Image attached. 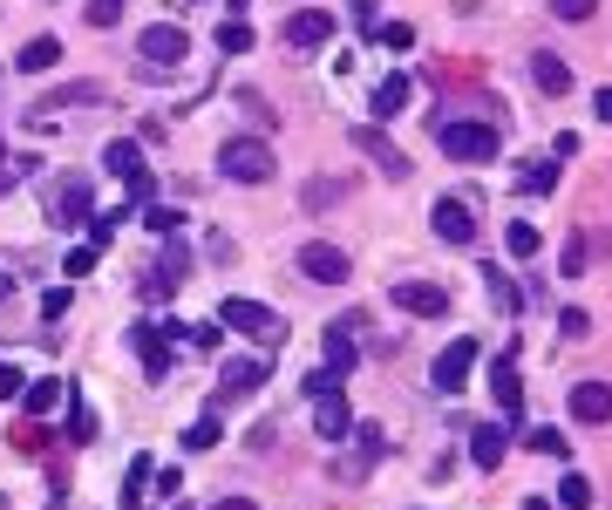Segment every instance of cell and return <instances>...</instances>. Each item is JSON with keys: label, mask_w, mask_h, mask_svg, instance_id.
Returning a JSON list of instances; mask_svg holds the SVG:
<instances>
[{"label": "cell", "mask_w": 612, "mask_h": 510, "mask_svg": "<svg viewBox=\"0 0 612 510\" xmlns=\"http://www.w3.org/2000/svg\"><path fill=\"white\" fill-rule=\"evenodd\" d=\"M320 41H334V14H327V8L286 14V48H320Z\"/></svg>", "instance_id": "11"}, {"label": "cell", "mask_w": 612, "mask_h": 510, "mask_svg": "<svg viewBox=\"0 0 612 510\" xmlns=\"http://www.w3.org/2000/svg\"><path fill=\"white\" fill-rule=\"evenodd\" d=\"M21 401H28V416H48V408L62 401V388H55V381H28V395H21Z\"/></svg>", "instance_id": "30"}, {"label": "cell", "mask_w": 612, "mask_h": 510, "mask_svg": "<svg viewBox=\"0 0 612 510\" xmlns=\"http://www.w3.org/2000/svg\"><path fill=\"white\" fill-rule=\"evenodd\" d=\"M531 449H538V456H565V436H558V429H531Z\"/></svg>", "instance_id": "39"}, {"label": "cell", "mask_w": 612, "mask_h": 510, "mask_svg": "<svg viewBox=\"0 0 612 510\" xmlns=\"http://www.w3.org/2000/svg\"><path fill=\"white\" fill-rule=\"evenodd\" d=\"M218 327H239V334H252L259 347H279V334H286V320H279L272 306H259V299H239V293L218 306Z\"/></svg>", "instance_id": "1"}, {"label": "cell", "mask_w": 612, "mask_h": 510, "mask_svg": "<svg viewBox=\"0 0 612 510\" xmlns=\"http://www.w3.org/2000/svg\"><path fill=\"white\" fill-rule=\"evenodd\" d=\"M14 62H21V75H41V68H55V62H62V41H55V35H35Z\"/></svg>", "instance_id": "21"}, {"label": "cell", "mask_w": 612, "mask_h": 510, "mask_svg": "<svg viewBox=\"0 0 612 510\" xmlns=\"http://www.w3.org/2000/svg\"><path fill=\"white\" fill-rule=\"evenodd\" d=\"M347 422H354V416H347V395H341V388H320V395H314V429H320L327 443H341Z\"/></svg>", "instance_id": "14"}, {"label": "cell", "mask_w": 612, "mask_h": 510, "mask_svg": "<svg viewBox=\"0 0 612 510\" xmlns=\"http://www.w3.org/2000/svg\"><path fill=\"white\" fill-rule=\"evenodd\" d=\"M531 510H545V503H531Z\"/></svg>", "instance_id": "49"}, {"label": "cell", "mask_w": 612, "mask_h": 510, "mask_svg": "<svg viewBox=\"0 0 612 510\" xmlns=\"http://www.w3.org/2000/svg\"><path fill=\"white\" fill-rule=\"evenodd\" d=\"M490 395H497V408H510V416H518V408H524V381H518V347H510V354H497V368H490Z\"/></svg>", "instance_id": "15"}, {"label": "cell", "mask_w": 612, "mask_h": 510, "mask_svg": "<svg viewBox=\"0 0 612 510\" xmlns=\"http://www.w3.org/2000/svg\"><path fill=\"white\" fill-rule=\"evenodd\" d=\"M218 436H225V429H218V416H197V422L184 429V449H218Z\"/></svg>", "instance_id": "27"}, {"label": "cell", "mask_w": 612, "mask_h": 510, "mask_svg": "<svg viewBox=\"0 0 612 510\" xmlns=\"http://www.w3.org/2000/svg\"><path fill=\"white\" fill-rule=\"evenodd\" d=\"M191 347H204V354H212V347H218V320H204V327H191Z\"/></svg>", "instance_id": "43"}, {"label": "cell", "mask_w": 612, "mask_h": 510, "mask_svg": "<svg viewBox=\"0 0 612 510\" xmlns=\"http://www.w3.org/2000/svg\"><path fill=\"white\" fill-rule=\"evenodd\" d=\"M592 116H599V123H612V89H599V95H592Z\"/></svg>", "instance_id": "44"}, {"label": "cell", "mask_w": 612, "mask_h": 510, "mask_svg": "<svg viewBox=\"0 0 612 510\" xmlns=\"http://www.w3.org/2000/svg\"><path fill=\"white\" fill-rule=\"evenodd\" d=\"M8 436H14V449H28V456H41V449H48V429H41L35 416H28V422H14Z\"/></svg>", "instance_id": "29"}, {"label": "cell", "mask_w": 612, "mask_h": 510, "mask_svg": "<svg viewBox=\"0 0 612 510\" xmlns=\"http://www.w3.org/2000/svg\"><path fill=\"white\" fill-rule=\"evenodd\" d=\"M503 245H510V259H531V252H538V225L510 218V225H503Z\"/></svg>", "instance_id": "25"}, {"label": "cell", "mask_w": 612, "mask_h": 510, "mask_svg": "<svg viewBox=\"0 0 612 510\" xmlns=\"http://www.w3.org/2000/svg\"><path fill=\"white\" fill-rule=\"evenodd\" d=\"M232 8H245V0H232Z\"/></svg>", "instance_id": "48"}, {"label": "cell", "mask_w": 612, "mask_h": 510, "mask_svg": "<svg viewBox=\"0 0 612 510\" xmlns=\"http://www.w3.org/2000/svg\"><path fill=\"white\" fill-rule=\"evenodd\" d=\"M68 436H75V443H95V416H89V401H68Z\"/></svg>", "instance_id": "33"}, {"label": "cell", "mask_w": 612, "mask_h": 510, "mask_svg": "<svg viewBox=\"0 0 612 510\" xmlns=\"http://www.w3.org/2000/svg\"><path fill=\"white\" fill-rule=\"evenodd\" d=\"M572 416L578 422H612V381H578V388H572Z\"/></svg>", "instance_id": "17"}, {"label": "cell", "mask_w": 612, "mask_h": 510, "mask_svg": "<svg viewBox=\"0 0 612 510\" xmlns=\"http://www.w3.org/2000/svg\"><path fill=\"white\" fill-rule=\"evenodd\" d=\"M503 449H510V443H503L497 422H476V429H470V463H476V470H497Z\"/></svg>", "instance_id": "18"}, {"label": "cell", "mask_w": 612, "mask_h": 510, "mask_svg": "<svg viewBox=\"0 0 612 510\" xmlns=\"http://www.w3.org/2000/svg\"><path fill=\"white\" fill-rule=\"evenodd\" d=\"M41 314H48V320H62V314H68V286H55V293H41Z\"/></svg>", "instance_id": "42"}, {"label": "cell", "mask_w": 612, "mask_h": 510, "mask_svg": "<svg viewBox=\"0 0 612 510\" xmlns=\"http://www.w3.org/2000/svg\"><path fill=\"white\" fill-rule=\"evenodd\" d=\"M354 327H361V314L327 320V368H334V374H347V368H354V354H361V347H354Z\"/></svg>", "instance_id": "16"}, {"label": "cell", "mask_w": 612, "mask_h": 510, "mask_svg": "<svg viewBox=\"0 0 612 510\" xmlns=\"http://www.w3.org/2000/svg\"><path fill=\"white\" fill-rule=\"evenodd\" d=\"M218 170L232 177V184H266V177H272V150L259 137H232L218 150Z\"/></svg>", "instance_id": "2"}, {"label": "cell", "mask_w": 612, "mask_h": 510, "mask_svg": "<svg viewBox=\"0 0 612 510\" xmlns=\"http://www.w3.org/2000/svg\"><path fill=\"white\" fill-rule=\"evenodd\" d=\"M143 483H150V456H130V470H123V503H130V510L143 497Z\"/></svg>", "instance_id": "28"}, {"label": "cell", "mask_w": 612, "mask_h": 510, "mask_svg": "<svg viewBox=\"0 0 612 510\" xmlns=\"http://www.w3.org/2000/svg\"><path fill=\"white\" fill-rule=\"evenodd\" d=\"M218 48H225V55H245V48H252V28H245V14H239V21H225V28H218Z\"/></svg>", "instance_id": "31"}, {"label": "cell", "mask_w": 612, "mask_h": 510, "mask_svg": "<svg viewBox=\"0 0 612 510\" xmlns=\"http://www.w3.org/2000/svg\"><path fill=\"white\" fill-rule=\"evenodd\" d=\"M470 368H476V341L463 334V341H449V347L436 354V388H443V395H456V388L470 381Z\"/></svg>", "instance_id": "10"}, {"label": "cell", "mask_w": 612, "mask_h": 510, "mask_svg": "<svg viewBox=\"0 0 612 510\" xmlns=\"http://www.w3.org/2000/svg\"><path fill=\"white\" fill-rule=\"evenodd\" d=\"M381 48H395V55H408V48H416V28H408V21H388V28H381Z\"/></svg>", "instance_id": "34"}, {"label": "cell", "mask_w": 612, "mask_h": 510, "mask_svg": "<svg viewBox=\"0 0 612 510\" xmlns=\"http://www.w3.org/2000/svg\"><path fill=\"white\" fill-rule=\"evenodd\" d=\"M347 143H354V150H368L381 177H395V184L408 177V157H401V150H395L388 137H381V130H374V123H361V130H347Z\"/></svg>", "instance_id": "9"}, {"label": "cell", "mask_w": 612, "mask_h": 510, "mask_svg": "<svg viewBox=\"0 0 612 510\" xmlns=\"http://www.w3.org/2000/svg\"><path fill=\"white\" fill-rule=\"evenodd\" d=\"M89 266H95V245H75V252H68V266H62V272H75V279H82Z\"/></svg>", "instance_id": "40"}, {"label": "cell", "mask_w": 612, "mask_h": 510, "mask_svg": "<svg viewBox=\"0 0 612 510\" xmlns=\"http://www.w3.org/2000/svg\"><path fill=\"white\" fill-rule=\"evenodd\" d=\"M89 102H102V82H68L41 102V116H55V110H89Z\"/></svg>", "instance_id": "22"}, {"label": "cell", "mask_w": 612, "mask_h": 510, "mask_svg": "<svg viewBox=\"0 0 612 510\" xmlns=\"http://www.w3.org/2000/svg\"><path fill=\"white\" fill-rule=\"evenodd\" d=\"M212 510H259V503H252V497H218Z\"/></svg>", "instance_id": "45"}, {"label": "cell", "mask_w": 612, "mask_h": 510, "mask_svg": "<svg viewBox=\"0 0 612 510\" xmlns=\"http://www.w3.org/2000/svg\"><path fill=\"white\" fill-rule=\"evenodd\" d=\"M123 21V0H89V28H116Z\"/></svg>", "instance_id": "37"}, {"label": "cell", "mask_w": 612, "mask_h": 510, "mask_svg": "<svg viewBox=\"0 0 612 510\" xmlns=\"http://www.w3.org/2000/svg\"><path fill=\"white\" fill-rule=\"evenodd\" d=\"M95 218V197L82 177H55L48 184V225H62V232H75V225H89Z\"/></svg>", "instance_id": "4"}, {"label": "cell", "mask_w": 612, "mask_h": 510, "mask_svg": "<svg viewBox=\"0 0 612 510\" xmlns=\"http://www.w3.org/2000/svg\"><path fill=\"white\" fill-rule=\"evenodd\" d=\"M592 8H599V0H551L558 21H592Z\"/></svg>", "instance_id": "38"}, {"label": "cell", "mask_w": 612, "mask_h": 510, "mask_svg": "<svg viewBox=\"0 0 612 510\" xmlns=\"http://www.w3.org/2000/svg\"><path fill=\"white\" fill-rule=\"evenodd\" d=\"M137 55H143L150 68H177V62L191 55V35L177 28V21H157V28H143V35H137Z\"/></svg>", "instance_id": "5"}, {"label": "cell", "mask_w": 612, "mask_h": 510, "mask_svg": "<svg viewBox=\"0 0 612 510\" xmlns=\"http://www.w3.org/2000/svg\"><path fill=\"white\" fill-rule=\"evenodd\" d=\"M143 225H150V232H177V225H184V212H170V204H150Z\"/></svg>", "instance_id": "36"}, {"label": "cell", "mask_w": 612, "mask_h": 510, "mask_svg": "<svg viewBox=\"0 0 612 510\" xmlns=\"http://www.w3.org/2000/svg\"><path fill=\"white\" fill-rule=\"evenodd\" d=\"M436 143L449 150L456 164H490L497 157V130H490V123H443Z\"/></svg>", "instance_id": "3"}, {"label": "cell", "mask_w": 612, "mask_h": 510, "mask_svg": "<svg viewBox=\"0 0 612 510\" xmlns=\"http://www.w3.org/2000/svg\"><path fill=\"white\" fill-rule=\"evenodd\" d=\"M429 225H436V239H443V245H470V239H476V212H470L463 197H436Z\"/></svg>", "instance_id": "8"}, {"label": "cell", "mask_w": 612, "mask_h": 510, "mask_svg": "<svg viewBox=\"0 0 612 510\" xmlns=\"http://www.w3.org/2000/svg\"><path fill=\"white\" fill-rule=\"evenodd\" d=\"M299 272L314 279V286H341V279H347V252L314 239V245H299Z\"/></svg>", "instance_id": "7"}, {"label": "cell", "mask_w": 612, "mask_h": 510, "mask_svg": "<svg viewBox=\"0 0 612 510\" xmlns=\"http://www.w3.org/2000/svg\"><path fill=\"white\" fill-rule=\"evenodd\" d=\"M558 503H565V510H592V483H585L578 470H565V483H558Z\"/></svg>", "instance_id": "26"}, {"label": "cell", "mask_w": 612, "mask_h": 510, "mask_svg": "<svg viewBox=\"0 0 612 510\" xmlns=\"http://www.w3.org/2000/svg\"><path fill=\"white\" fill-rule=\"evenodd\" d=\"M14 395H21V368L0 361V401H14Z\"/></svg>", "instance_id": "41"}, {"label": "cell", "mask_w": 612, "mask_h": 510, "mask_svg": "<svg viewBox=\"0 0 612 510\" xmlns=\"http://www.w3.org/2000/svg\"><path fill=\"white\" fill-rule=\"evenodd\" d=\"M408 102H416V82H408V75H388V82L374 89V116H381V123H395Z\"/></svg>", "instance_id": "20"}, {"label": "cell", "mask_w": 612, "mask_h": 510, "mask_svg": "<svg viewBox=\"0 0 612 510\" xmlns=\"http://www.w3.org/2000/svg\"><path fill=\"white\" fill-rule=\"evenodd\" d=\"M558 334H565V341H585V334H592V314H585V306H565V314H558Z\"/></svg>", "instance_id": "32"}, {"label": "cell", "mask_w": 612, "mask_h": 510, "mask_svg": "<svg viewBox=\"0 0 612 510\" xmlns=\"http://www.w3.org/2000/svg\"><path fill=\"white\" fill-rule=\"evenodd\" d=\"M14 177H21V170H14V164H0V191H8V184H14Z\"/></svg>", "instance_id": "47"}, {"label": "cell", "mask_w": 612, "mask_h": 510, "mask_svg": "<svg viewBox=\"0 0 612 510\" xmlns=\"http://www.w3.org/2000/svg\"><path fill=\"white\" fill-rule=\"evenodd\" d=\"M483 286H490V299H497V314H510V320H518V314H524V293H518V286H510V279H503V272H483Z\"/></svg>", "instance_id": "24"}, {"label": "cell", "mask_w": 612, "mask_h": 510, "mask_svg": "<svg viewBox=\"0 0 612 510\" xmlns=\"http://www.w3.org/2000/svg\"><path fill=\"white\" fill-rule=\"evenodd\" d=\"M531 82H538L545 95H572V62H558V55H531Z\"/></svg>", "instance_id": "19"}, {"label": "cell", "mask_w": 612, "mask_h": 510, "mask_svg": "<svg viewBox=\"0 0 612 510\" xmlns=\"http://www.w3.org/2000/svg\"><path fill=\"white\" fill-rule=\"evenodd\" d=\"M130 347L143 354V374H150V381H164V374H170V347H164V327H150V320H143V327H130Z\"/></svg>", "instance_id": "13"}, {"label": "cell", "mask_w": 612, "mask_h": 510, "mask_svg": "<svg viewBox=\"0 0 612 510\" xmlns=\"http://www.w3.org/2000/svg\"><path fill=\"white\" fill-rule=\"evenodd\" d=\"M395 306H401V314H416V320H443L449 314V293L436 286V279H401Z\"/></svg>", "instance_id": "6"}, {"label": "cell", "mask_w": 612, "mask_h": 510, "mask_svg": "<svg viewBox=\"0 0 612 510\" xmlns=\"http://www.w3.org/2000/svg\"><path fill=\"white\" fill-rule=\"evenodd\" d=\"M551 184H558V164H531V170H524V191H531V197H545Z\"/></svg>", "instance_id": "35"}, {"label": "cell", "mask_w": 612, "mask_h": 510, "mask_svg": "<svg viewBox=\"0 0 612 510\" xmlns=\"http://www.w3.org/2000/svg\"><path fill=\"white\" fill-rule=\"evenodd\" d=\"M259 381H266V361H225V374H218V408L225 401H239V395H259Z\"/></svg>", "instance_id": "12"}, {"label": "cell", "mask_w": 612, "mask_h": 510, "mask_svg": "<svg viewBox=\"0 0 612 510\" xmlns=\"http://www.w3.org/2000/svg\"><path fill=\"white\" fill-rule=\"evenodd\" d=\"M102 164H110V170H116V177H123V184H130V177H137V170H143V150H137V143H130V137H116V143H110V150H102Z\"/></svg>", "instance_id": "23"}, {"label": "cell", "mask_w": 612, "mask_h": 510, "mask_svg": "<svg viewBox=\"0 0 612 510\" xmlns=\"http://www.w3.org/2000/svg\"><path fill=\"white\" fill-rule=\"evenodd\" d=\"M354 21H361V28H368V21H374V0H354Z\"/></svg>", "instance_id": "46"}]
</instances>
